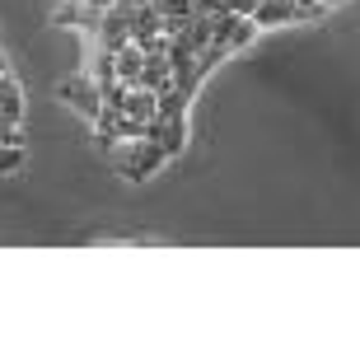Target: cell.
<instances>
[{
  "instance_id": "obj_16",
  "label": "cell",
  "mask_w": 360,
  "mask_h": 360,
  "mask_svg": "<svg viewBox=\"0 0 360 360\" xmlns=\"http://www.w3.org/2000/svg\"><path fill=\"white\" fill-rule=\"evenodd\" d=\"M52 5H56V0H52Z\"/></svg>"
},
{
  "instance_id": "obj_7",
  "label": "cell",
  "mask_w": 360,
  "mask_h": 360,
  "mask_svg": "<svg viewBox=\"0 0 360 360\" xmlns=\"http://www.w3.org/2000/svg\"><path fill=\"white\" fill-rule=\"evenodd\" d=\"M52 19H56V24H61V28H84V33H94L103 14H98V10H89L84 0H56Z\"/></svg>"
},
{
  "instance_id": "obj_8",
  "label": "cell",
  "mask_w": 360,
  "mask_h": 360,
  "mask_svg": "<svg viewBox=\"0 0 360 360\" xmlns=\"http://www.w3.org/2000/svg\"><path fill=\"white\" fill-rule=\"evenodd\" d=\"M122 112L127 117H136V122H150L155 112H160V98L150 89H127V103H122Z\"/></svg>"
},
{
  "instance_id": "obj_15",
  "label": "cell",
  "mask_w": 360,
  "mask_h": 360,
  "mask_svg": "<svg viewBox=\"0 0 360 360\" xmlns=\"http://www.w3.org/2000/svg\"><path fill=\"white\" fill-rule=\"evenodd\" d=\"M0 75H10V61H5V56H0Z\"/></svg>"
},
{
  "instance_id": "obj_10",
  "label": "cell",
  "mask_w": 360,
  "mask_h": 360,
  "mask_svg": "<svg viewBox=\"0 0 360 360\" xmlns=\"http://www.w3.org/2000/svg\"><path fill=\"white\" fill-rule=\"evenodd\" d=\"M141 61H146V56H141V52L131 47V42H127V47H122V52L112 56V70H117V80H127V84H131L136 75H141Z\"/></svg>"
},
{
  "instance_id": "obj_3",
  "label": "cell",
  "mask_w": 360,
  "mask_h": 360,
  "mask_svg": "<svg viewBox=\"0 0 360 360\" xmlns=\"http://www.w3.org/2000/svg\"><path fill=\"white\" fill-rule=\"evenodd\" d=\"M257 38V24L248 19V14H211V42L215 47H225V52H239V47H248V42Z\"/></svg>"
},
{
  "instance_id": "obj_11",
  "label": "cell",
  "mask_w": 360,
  "mask_h": 360,
  "mask_svg": "<svg viewBox=\"0 0 360 360\" xmlns=\"http://www.w3.org/2000/svg\"><path fill=\"white\" fill-rule=\"evenodd\" d=\"M127 89H131V84L117 80V75H112V80H98V98H103L108 108H122V103H127Z\"/></svg>"
},
{
  "instance_id": "obj_5",
  "label": "cell",
  "mask_w": 360,
  "mask_h": 360,
  "mask_svg": "<svg viewBox=\"0 0 360 360\" xmlns=\"http://www.w3.org/2000/svg\"><path fill=\"white\" fill-rule=\"evenodd\" d=\"M56 94H61V103H70L84 122H89L94 112L103 108V98H98V84H94L89 75H70V80H61V84H56Z\"/></svg>"
},
{
  "instance_id": "obj_9",
  "label": "cell",
  "mask_w": 360,
  "mask_h": 360,
  "mask_svg": "<svg viewBox=\"0 0 360 360\" xmlns=\"http://www.w3.org/2000/svg\"><path fill=\"white\" fill-rule=\"evenodd\" d=\"M84 75H89L94 84L98 80H112L117 70H112V52H103V47H94L89 42V61H84Z\"/></svg>"
},
{
  "instance_id": "obj_14",
  "label": "cell",
  "mask_w": 360,
  "mask_h": 360,
  "mask_svg": "<svg viewBox=\"0 0 360 360\" xmlns=\"http://www.w3.org/2000/svg\"><path fill=\"white\" fill-rule=\"evenodd\" d=\"M84 5H89V10H98V14H103V10H112V0H84Z\"/></svg>"
},
{
  "instance_id": "obj_12",
  "label": "cell",
  "mask_w": 360,
  "mask_h": 360,
  "mask_svg": "<svg viewBox=\"0 0 360 360\" xmlns=\"http://www.w3.org/2000/svg\"><path fill=\"white\" fill-rule=\"evenodd\" d=\"M160 19H192V0H150Z\"/></svg>"
},
{
  "instance_id": "obj_2",
  "label": "cell",
  "mask_w": 360,
  "mask_h": 360,
  "mask_svg": "<svg viewBox=\"0 0 360 360\" xmlns=\"http://www.w3.org/2000/svg\"><path fill=\"white\" fill-rule=\"evenodd\" d=\"M323 5H300V0H257L253 5V19L257 28H281V24H304V19H323Z\"/></svg>"
},
{
  "instance_id": "obj_4",
  "label": "cell",
  "mask_w": 360,
  "mask_h": 360,
  "mask_svg": "<svg viewBox=\"0 0 360 360\" xmlns=\"http://www.w3.org/2000/svg\"><path fill=\"white\" fill-rule=\"evenodd\" d=\"M141 136L155 141V146L174 160V155H183V150H187V117H160V112H155V117L146 122V131H141Z\"/></svg>"
},
{
  "instance_id": "obj_6",
  "label": "cell",
  "mask_w": 360,
  "mask_h": 360,
  "mask_svg": "<svg viewBox=\"0 0 360 360\" xmlns=\"http://www.w3.org/2000/svg\"><path fill=\"white\" fill-rule=\"evenodd\" d=\"M169 84H174V66H169V56H146V61H141V75L131 80V89L164 94Z\"/></svg>"
},
{
  "instance_id": "obj_1",
  "label": "cell",
  "mask_w": 360,
  "mask_h": 360,
  "mask_svg": "<svg viewBox=\"0 0 360 360\" xmlns=\"http://www.w3.org/2000/svg\"><path fill=\"white\" fill-rule=\"evenodd\" d=\"M169 160L155 141H146V136H136V141H122V150H117V169H122V178H131V183H146L150 174H160V164Z\"/></svg>"
},
{
  "instance_id": "obj_13",
  "label": "cell",
  "mask_w": 360,
  "mask_h": 360,
  "mask_svg": "<svg viewBox=\"0 0 360 360\" xmlns=\"http://www.w3.org/2000/svg\"><path fill=\"white\" fill-rule=\"evenodd\" d=\"M24 169V146H0V174H19Z\"/></svg>"
}]
</instances>
